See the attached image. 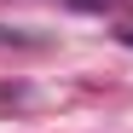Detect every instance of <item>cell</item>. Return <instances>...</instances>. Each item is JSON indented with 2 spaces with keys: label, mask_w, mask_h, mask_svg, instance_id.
<instances>
[{
  "label": "cell",
  "mask_w": 133,
  "mask_h": 133,
  "mask_svg": "<svg viewBox=\"0 0 133 133\" xmlns=\"http://www.w3.org/2000/svg\"><path fill=\"white\" fill-rule=\"evenodd\" d=\"M122 41H127V46H133V23H127V29H122Z\"/></svg>",
  "instance_id": "6da1fadb"
},
{
  "label": "cell",
  "mask_w": 133,
  "mask_h": 133,
  "mask_svg": "<svg viewBox=\"0 0 133 133\" xmlns=\"http://www.w3.org/2000/svg\"><path fill=\"white\" fill-rule=\"evenodd\" d=\"M75 6H98V0H75Z\"/></svg>",
  "instance_id": "7a4b0ae2"
}]
</instances>
